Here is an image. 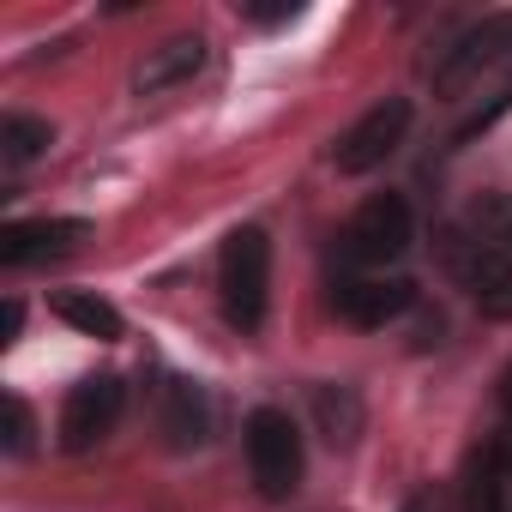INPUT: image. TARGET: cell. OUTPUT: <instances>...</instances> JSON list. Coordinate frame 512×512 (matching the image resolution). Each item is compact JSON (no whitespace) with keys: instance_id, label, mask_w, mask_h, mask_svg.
Listing matches in <instances>:
<instances>
[{"instance_id":"1","label":"cell","mask_w":512,"mask_h":512,"mask_svg":"<svg viewBox=\"0 0 512 512\" xmlns=\"http://www.w3.org/2000/svg\"><path fill=\"white\" fill-rule=\"evenodd\" d=\"M217 302L235 332H260L272 302V235L266 229H235L217 253Z\"/></svg>"},{"instance_id":"2","label":"cell","mask_w":512,"mask_h":512,"mask_svg":"<svg viewBox=\"0 0 512 512\" xmlns=\"http://www.w3.org/2000/svg\"><path fill=\"white\" fill-rule=\"evenodd\" d=\"M410 235H416V223H410V205H404V193H374V199H362L356 205V217L344 223V260L356 266V272H386L392 260H404L410 253Z\"/></svg>"},{"instance_id":"3","label":"cell","mask_w":512,"mask_h":512,"mask_svg":"<svg viewBox=\"0 0 512 512\" xmlns=\"http://www.w3.org/2000/svg\"><path fill=\"white\" fill-rule=\"evenodd\" d=\"M241 440H247V470L266 500H290L302 488V428L284 410H253Z\"/></svg>"},{"instance_id":"4","label":"cell","mask_w":512,"mask_h":512,"mask_svg":"<svg viewBox=\"0 0 512 512\" xmlns=\"http://www.w3.org/2000/svg\"><path fill=\"white\" fill-rule=\"evenodd\" d=\"M446 266H452V278L476 296L482 314L512 320V253H500V247L482 241V235H452V241H446Z\"/></svg>"},{"instance_id":"5","label":"cell","mask_w":512,"mask_h":512,"mask_svg":"<svg viewBox=\"0 0 512 512\" xmlns=\"http://www.w3.org/2000/svg\"><path fill=\"white\" fill-rule=\"evenodd\" d=\"M404 133H410V103H404V97H380V103L332 145L338 175H368V169H380V163L404 145Z\"/></svg>"},{"instance_id":"6","label":"cell","mask_w":512,"mask_h":512,"mask_svg":"<svg viewBox=\"0 0 512 512\" xmlns=\"http://www.w3.org/2000/svg\"><path fill=\"white\" fill-rule=\"evenodd\" d=\"M332 308H338V320H350L362 332H380V326H392L398 314L416 308V284L386 278V272H350V278L332 284Z\"/></svg>"},{"instance_id":"7","label":"cell","mask_w":512,"mask_h":512,"mask_svg":"<svg viewBox=\"0 0 512 512\" xmlns=\"http://www.w3.org/2000/svg\"><path fill=\"white\" fill-rule=\"evenodd\" d=\"M506 55H512V13H494V19H482L476 31H464V37L440 55L434 91H440V97H458V91H470L488 67H500Z\"/></svg>"},{"instance_id":"8","label":"cell","mask_w":512,"mask_h":512,"mask_svg":"<svg viewBox=\"0 0 512 512\" xmlns=\"http://www.w3.org/2000/svg\"><path fill=\"white\" fill-rule=\"evenodd\" d=\"M121 404H127V386L115 374H91L67 392V410H61V446L67 452H91L103 434H115L121 422Z\"/></svg>"},{"instance_id":"9","label":"cell","mask_w":512,"mask_h":512,"mask_svg":"<svg viewBox=\"0 0 512 512\" xmlns=\"http://www.w3.org/2000/svg\"><path fill=\"white\" fill-rule=\"evenodd\" d=\"M91 235L85 217H31V223H7L0 229V266H37L55 260V253L79 247Z\"/></svg>"},{"instance_id":"10","label":"cell","mask_w":512,"mask_h":512,"mask_svg":"<svg viewBox=\"0 0 512 512\" xmlns=\"http://www.w3.org/2000/svg\"><path fill=\"white\" fill-rule=\"evenodd\" d=\"M199 67H205V37H193V31L163 37V43H157V49H145V61L133 67V91H139V97L175 91V85H187Z\"/></svg>"},{"instance_id":"11","label":"cell","mask_w":512,"mask_h":512,"mask_svg":"<svg viewBox=\"0 0 512 512\" xmlns=\"http://www.w3.org/2000/svg\"><path fill=\"white\" fill-rule=\"evenodd\" d=\"M55 314H61V320L73 326V332L97 338V344H115V338L127 332L121 308H115V302H103L97 290H61V296H55Z\"/></svg>"},{"instance_id":"12","label":"cell","mask_w":512,"mask_h":512,"mask_svg":"<svg viewBox=\"0 0 512 512\" xmlns=\"http://www.w3.org/2000/svg\"><path fill=\"white\" fill-rule=\"evenodd\" d=\"M205 428H211V416H205L199 386L175 380L169 398H163V434H169V446H175V452H193V446H205Z\"/></svg>"},{"instance_id":"13","label":"cell","mask_w":512,"mask_h":512,"mask_svg":"<svg viewBox=\"0 0 512 512\" xmlns=\"http://www.w3.org/2000/svg\"><path fill=\"white\" fill-rule=\"evenodd\" d=\"M314 416H320V434L332 446H356V434H362V398H356V386H314Z\"/></svg>"},{"instance_id":"14","label":"cell","mask_w":512,"mask_h":512,"mask_svg":"<svg viewBox=\"0 0 512 512\" xmlns=\"http://www.w3.org/2000/svg\"><path fill=\"white\" fill-rule=\"evenodd\" d=\"M49 145H55V127L37 121V115H7V121H0V163H7V169L37 163Z\"/></svg>"},{"instance_id":"15","label":"cell","mask_w":512,"mask_h":512,"mask_svg":"<svg viewBox=\"0 0 512 512\" xmlns=\"http://www.w3.org/2000/svg\"><path fill=\"white\" fill-rule=\"evenodd\" d=\"M470 223H476L482 241H494L500 253H512V193H488V199L470 211Z\"/></svg>"},{"instance_id":"16","label":"cell","mask_w":512,"mask_h":512,"mask_svg":"<svg viewBox=\"0 0 512 512\" xmlns=\"http://www.w3.org/2000/svg\"><path fill=\"white\" fill-rule=\"evenodd\" d=\"M0 416H7V452H31V434H37L31 404L19 392H7V398H0Z\"/></svg>"},{"instance_id":"17","label":"cell","mask_w":512,"mask_h":512,"mask_svg":"<svg viewBox=\"0 0 512 512\" xmlns=\"http://www.w3.org/2000/svg\"><path fill=\"white\" fill-rule=\"evenodd\" d=\"M253 25H290V19H302V7H296V0H247V7H241Z\"/></svg>"},{"instance_id":"18","label":"cell","mask_w":512,"mask_h":512,"mask_svg":"<svg viewBox=\"0 0 512 512\" xmlns=\"http://www.w3.org/2000/svg\"><path fill=\"white\" fill-rule=\"evenodd\" d=\"M19 326H25V308H19V302H7V308H0V344H13V338H19Z\"/></svg>"},{"instance_id":"19","label":"cell","mask_w":512,"mask_h":512,"mask_svg":"<svg viewBox=\"0 0 512 512\" xmlns=\"http://www.w3.org/2000/svg\"><path fill=\"white\" fill-rule=\"evenodd\" d=\"M404 512H440V506H434V494H410V500H404Z\"/></svg>"},{"instance_id":"20","label":"cell","mask_w":512,"mask_h":512,"mask_svg":"<svg viewBox=\"0 0 512 512\" xmlns=\"http://www.w3.org/2000/svg\"><path fill=\"white\" fill-rule=\"evenodd\" d=\"M506 416H512V380H506Z\"/></svg>"}]
</instances>
